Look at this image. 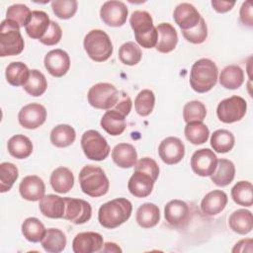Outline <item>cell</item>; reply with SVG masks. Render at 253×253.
Returning <instances> with one entry per match:
<instances>
[{"mask_svg":"<svg viewBox=\"0 0 253 253\" xmlns=\"http://www.w3.org/2000/svg\"><path fill=\"white\" fill-rule=\"evenodd\" d=\"M120 92L111 83H97L93 85L87 94L89 104L100 110H110L115 107L120 98Z\"/></svg>","mask_w":253,"mask_h":253,"instance_id":"52a82bcc","label":"cell"},{"mask_svg":"<svg viewBox=\"0 0 253 253\" xmlns=\"http://www.w3.org/2000/svg\"><path fill=\"white\" fill-rule=\"evenodd\" d=\"M128 10L122 1H107L100 10L101 20L110 27H121L126 22Z\"/></svg>","mask_w":253,"mask_h":253,"instance_id":"4fadbf2b","label":"cell"},{"mask_svg":"<svg viewBox=\"0 0 253 253\" xmlns=\"http://www.w3.org/2000/svg\"><path fill=\"white\" fill-rule=\"evenodd\" d=\"M227 195L221 190L208 193L201 202V211L205 215L213 216L221 212L227 204Z\"/></svg>","mask_w":253,"mask_h":253,"instance_id":"44dd1931","label":"cell"},{"mask_svg":"<svg viewBox=\"0 0 253 253\" xmlns=\"http://www.w3.org/2000/svg\"><path fill=\"white\" fill-rule=\"evenodd\" d=\"M18 177L17 166L10 162H2L0 164V192L5 193L11 190Z\"/></svg>","mask_w":253,"mask_h":253,"instance_id":"7bdbcfd3","label":"cell"},{"mask_svg":"<svg viewBox=\"0 0 253 253\" xmlns=\"http://www.w3.org/2000/svg\"><path fill=\"white\" fill-rule=\"evenodd\" d=\"M173 18L182 31H188L194 29L199 24L202 17L195 6L183 2L177 5L174 9Z\"/></svg>","mask_w":253,"mask_h":253,"instance_id":"e0dca14e","label":"cell"},{"mask_svg":"<svg viewBox=\"0 0 253 253\" xmlns=\"http://www.w3.org/2000/svg\"><path fill=\"white\" fill-rule=\"evenodd\" d=\"M20 195L27 201H40L45 192V185L42 178L37 175H29L22 179L19 186Z\"/></svg>","mask_w":253,"mask_h":253,"instance_id":"d6986e66","label":"cell"},{"mask_svg":"<svg viewBox=\"0 0 253 253\" xmlns=\"http://www.w3.org/2000/svg\"><path fill=\"white\" fill-rule=\"evenodd\" d=\"M45 231L43 223L37 217H28L22 223V233L30 242L37 243L42 241Z\"/></svg>","mask_w":253,"mask_h":253,"instance_id":"d590c367","label":"cell"},{"mask_svg":"<svg viewBox=\"0 0 253 253\" xmlns=\"http://www.w3.org/2000/svg\"><path fill=\"white\" fill-rule=\"evenodd\" d=\"M100 125L102 128L109 134L113 136L120 135L126 127V116L117 110L110 109L103 115Z\"/></svg>","mask_w":253,"mask_h":253,"instance_id":"d4e9b609","label":"cell"},{"mask_svg":"<svg viewBox=\"0 0 253 253\" xmlns=\"http://www.w3.org/2000/svg\"><path fill=\"white\" fill-rule=\"evenodd\" d=\"M235 176V166L232 161L228 159H218L214 172L211 175V179L218 187H225L229 185Z\"/></svg>","mask_w":253,"mask_h":253,"instance_id":"f1b7e54d","label":"cell"},{"mask_svg":"<svg viewBox=\"0 0 253 253\" xmlns=\"http://www.w3.org/2000/svg\"><path fill=\"white\" fill-rule=\"evenodd\" d=\"M31 10L27 5L24 4H13L8 7L6 11V19L11 20L18 24L20 28L26 27L30 18H31Z\"/></svg>","mask_w":253,"mask_h":253,"instance_id":"f6af8a7d","label":"cell"},{"mask_svg":"<svg viewBox=\"0 0 253 253\" xmlns=\"http://www.w3.org/2000/svg\"><path fill=\"white\" fill-rule=\"evenodd\" d=\"M206 116L207 109L201 101H190L183 108V119L186 123L203 122Z\"/></svg>","mask_w":253,"mask_h":253,"instance_id":"ee69618b","label":"cell"},{"mask_svg":"<svg viewBox=\"0 0 253 253\" xmlns=\"http://www.w3.org/2000/svg\"><path fill=\"white\" fill-rule=\"evenodd\" d=\"M101 252H122V249L114 242H106L103 245Z\"/></svg>","mask_w":253,"mask_h":253,"instance_id":"11a10c76","label":"cell"},{"mask_svg":"<svg viewBox=\"0 0 253 253\" xmlns=\"http://www.w3.org/2000/svg\"><path fill=\"white\" fill-rule=\"evenodd\" d=\"M65 211L63 218L74 224H82L87 222L92 215V208L90 204L82 199L64 198Z\"/></svg>","mask_w":253,"mask_h":253,"instance_id":"7c38bea8","label":"cell"},{"mask_svg":"<svg viewBox=\"0 0 253 253\" xmlns=\"http://www.w3.org/2000/svg\"><path fill=\"white\" fill-rule=\"evenodd\" d=\"M158 153L164 163L168 165L177 164L185 156V145L180 138L168 136L160 142Z\"/></svg>","mask_w":253,"mask_h":253,"instance_id":"9a60e30c","label":"cell"},{"mask_svg":"<svg viewBox=\"0 0 253 253\" xmlns=\"http://www.w3.org/2000/svg\"><path fill=\"white\" fill-rule=\"evenodd\" d=\"M129 24L134 33L137 43L144 48H152L157 43L158 34L156 27L153 25L151 15L146 11H134L130 18Z\"/></svg>","mask_w":253,"mask_h":253,"instance_id":"3957f363","label":"cell"},{"mask_svg":"<svg viewBox=\"0 0 253 253\" xmlns=\"http://www.w3.org/2000/svg\"><path fill=\"white\" fill-rule=\"evenodd\" d=\"M183 37L190 42L198 44L206 41L208 37V27L204 18H201L199 24L191 30L182 31Z\"/></svg>","mask_w":253,"mask_h":253,"instance_id":"7dc6e473","label":"cell"},{"mask_svg":"<svg viewBox=\"0 0 253 253\" xmlns=\"http://www.w3.org/2000/svg\"><path fill=\"white\" fill-rule=\"evenodd\" d=\"M191 211L188 204L181 200H172L164 208L167 223L175 228H184L190 221Z\"/></svg>","mask_w":253,"mask_h":253,"instance_id":"30bf717a","label":"cell"},{"mask_svg":"<svg viewBox=\"0 0 253 253\" xmlns=\"http://www.w3.org/2000/svg\"><path fill=\"white\" fill-rule=\"evenodd\" d=\"M215 153L210 148H201L196 150L191 157V168L199 176H211L217 164Z\"/></svg>","mask_w":253,"mask_h":253,"instance_id":"8fae6325","label":"cell"},{"mask_svg":"<svg viewBox=\"0 0 253 253\" xmlns=\"http://www.w3.org/2000/svg\"><path fill=\"white\" fill-rule=\"evenodd\" d=\"M43 62L47 72L54 77H62L70 68L69 55L60 48L48 51L44 56Z\"/></svg>","mask_w":253,"mask_h":253,"instance_id":"2e32d148","label":"cell"},{"mask_svg":"<svg viewBox=\"0 0 253 253\" xmlns=\"http://www.w3.org/2000/svg\"><path fill=\"white\" fill-rule=\"evenodd\" d=\"M25 46L20 27L15 22L5 19L0 27V56L20 54Z\"/></svg>","mask_w":253,"mask_h":253,"instance_id":"8992f818","label":"cell"},{"mask_svg":"<svg viewBox=\"0 0 253 253\" xmlns=\"http://www.w3.org/2000/svg\"><path fill=\"white\" fill-rule=\"evenodd\" d=\"M8 152L17 159H25L33 152V143L29 137L24 134L13 135L7 143Z\"/></svg>","mask_w":253,"mask_h":253,"instance_id":"1f68e13d","label":"cell"},{"mask_svg":"<svg viewBox=\"0 0 253 253\" xmlns=\"http://www.w3.org/2000/svg\"><path fill=\"white\" fill-rule=\"evenodd\" d=\"M113 161L121 168H130L137 161V152L130 143H119L112 150Z\"/></svg>","mask_w":253,"mask_h":253,"instance_id":"484cf974","label":"cell"},{"mask_svg":"<svg viewBox=\"0 0 253 253\" xmlns=\"http://www.w3.org/2000/svg\"><path fill=\"white\" fill-rule=\"evenodd\" d=\"M231 198L239 206L251 207L253 204V186L249 181H239L231 189Z\"/></svg>","mask_w":253,"mask_h":253,"instance_id":"f35d334b","label":"cell"},{"mask_svg":"<svg viewBox=\"0 0 253 253\" xmlns=\"http://www.w3.org/2000/svg\"><path fill=\"white\" fill-rule=\"evenodd\" d=\"M24 90L33 97L42 96L46 88L47 82L44 75L38 69H32L30 71V76L27 83L23 86Z\"/></svg>","mask_w":253,"mask_h":253,"instance_id":"ab89813d","label":"cell"},{"mask_svg":"<svg viewBox=\"0 0 253 253\" xmlns=\"http://www.w3.org/2000/svg\"><path fill=\"white\" fill-rule=\"evenodd\" d=\"M50 20L48 15L43 11L35 10L32 11L31 18L26 25L25 30L30 38L40 41L48 30Z\"/></svg>","mask_w":253,"mask_h":253,"instance_id":"603a6c76","label":"cell"},{"mask_svg":"<svg viewBox=\"0 0 253 253\" xmlns=\"http://www.w3.org/2000/svg\"><path fill=\"white\" fill-rule=\"evenodd\" d=\"M232 252H252V239H242L238 241L232 249Z\"/></svg>","mask_w":253,"mask_h":253,"instance_id":"db71d44e","label":"cell"},{"mask_svg":"<svg viewBox=\"0 0 253 253\" xmlns=\"http://www.w3.org/2000/svg\"><path fill=\"white\" fill-rule=\"evenodd\" d=\"M155 105V96L153 91L149 89L141 90L135 100H134V108L136 113L141 117H146L151 114Z\"/></svg>","mask_w":253,"mask_h":253,"instance_id":"b9f144b4","label":"cell"},{"mask_svg":"<svg viewBox=\"0 0 253 253\" xmlns=\"http://www.w3.org/2000/svg\"><path fill=\"white\" fill-rule=\"evenodd\" d=\"M131 106H132V103L129 96L126 92L121 91L119 101L117 102V104L113 109L119 111L120 113H122L124 116L126 117L131 110Z\"/></svg>","mask_w":253,"mask_h":253,"instance_id":"f907efd6","label":"cell"},{"mask_svg":"<svg viewBox=\"0 0 253 253\" xmlns=\"http://www.w3.org/2000/svg\"><path fill=\"white\" fill-rule=\"evenodd\" d=\"M217 75L218 70L215 63L209 58H201L192 65L190 85L194 91L206 93L215 86Z\"/></svg>","mask_w":253,"mask_h":253,"instance_id":"7a4b0ae2","label":"cell"},{"mask_svg":"<svg viewBox=\"0 0 253 253\" xmlns=\"http://www.w3.org/2000/svg\"><path fill=\"white\" fill-rule=\"evenodd\" d=\"M103 237L94 231L80 232L72 241V250L75 253L100 252L103 247Z\"/></svg>","mask_w":253,"mask_h":253,"instance_id":"ac0fdd59","label":"cell"},{"mask_svg":"<svg viewBox=\"0 0 253 253\" xmlns=\"http://www.w3.org/2000/svg\"><path fill=\"white\" fill-rule=\"evenodd\" d=\"M154 182L155 181L148 174L139 170H134L128 180L127 188L132 196L136 198H145L151 194Z\"/></svg>","mask_w":253,"mask_h":253,"instance_id":"ffe728a7","label":"cell"},{"mask_svg":"<svg viewBox=\"0 0 253 253\" xmlns=\"http://www.w3.org/2000/svg\"><path fill=\"white\" fill-rule=\"evenodd\" d=\"M134 166H135L134 170L142 171V172L148 174L149 176H151V178L154 181L157 180V178L159 176V166L154 159L149 158V157H143V158L139 159L138 161H136Z\"/></svg>","mask_w":253,"mask_h":253,"instance_id":"c3c4849f","label":"cell"},{"mask_svg":"<svg viewBox=\"0 0 253 253\" xmlns=\"http://www.w3.org/2000/svg\"><path fill=\"white\" fill-rule=\"evenodd\" d=\"M79 184L84 194L98 198L108 193L110 182L104 170L95 165L84 166L79 173Z\"/></svg>","mask_w":253,"mask_h":253,"instance_id":"277c9868","label":"cell"},{"mask_svg":"<svg viewBox=\"0 0 253 253\" xmlns=\"http://www.w3.org/2000/svg\"><path fill=\"white\" fill-rule=\"evenodd\" d=\"M142 56L140 47L133 42H126L123 43L119 49V58L122 63L132 66L137 64Z\"/></svg>","mask_w":253,"mask_h":253,"instance_id":"60d3db41","label":"cell"},{"mask_svg":"<svg viewBox=\"0 0 253 253\" xmlns=\"http://www.w3.org/2000/svg\"><path fill=\"white\" fill-rule=\"evenodd\" d=\"M66 236L58 228L46 229L41 243L44 251L49 253H59L64 250L66 246Z\"/></svg>","mask_w":253,"mask_h":253,"instance_id":"4dcf8cb0","label":"cell"},{"mask_svg":"<svg viewBox=\"0 0 253 253\" xmlns=\"http://www.w3.org/2000/svg\"><path fill=\"white\" fill-rule=\"evenodd\" d=\"M81 147L85 156L95 161L106 159L111 151L106 138L95 129L86 130L82 134Z\"/></svg>","mask_w":253,"mask_h":253,"instance_id":"ba28073f","label":"cell"},{"mask_svg":"<svg viewBox=\"0 0 253 253\" xmlns=\"http://www.w3.org/2000/svg\"><path fill=\"white\" fill-rule=\"evenodd\" d=\"M229 227L236 233L245 235L249 233L253 228L252 212L245 209H239L234 211L228 219Z\"/></svg>","mask_w":253,"mask_h":253,"instance_id":"83f0119b","label":"cell"},{"mask_svg":"<svg viewBox=\"0 0 253 253\" xmlns=\"http://www.w3.org/2000/svg\"><path fill=\"white\" fill-rule=\"evenodd\" d=\"M156 30L158 34L156 49L161 53L172 51L178 42V35L175 28L169 23H161L156 27Z\"/></svg>","mask_w":253,"mask_h":253,"instance_id":"7402d4cb","label":"cell"},{"mask_svg":"<svg viewBox=\"0 0 253 253\" xmlns=\"http://www.w3.org/2000/svg\"><path fill=\"white\" fill-rule=\"evenodd\" d=\"M76 138L75 129L69 125H58L50 131V142L56 147H67Z\"/></svg>","mask_w":253,"mask_h":253,"instance_id":"e575fe53","label":"cell"},{"mask_svg":"<svg viewBox=\"0 0 253 253\" xmlns=\"http://www.w3.org/2000/svg\"><path fill=\"white\" fill-rule=\"evenodd\" d=\"M135 219L142 228L154 227L160 219L159 208L155 204L144 203L137 209Z\"/></svg>","mask_w":253,"mask_h":253,"instance_id":"f546056e","label":"cell"},{"mask_svg":"<svg viewBox=\"0 0 253 253\" xmlns=\"http://www.w3.org/2000/svg\"><path fill=\"white\" fill-rule=\"evenodd\" d=\"M184 133L188 141L198 145L207 142L210 135V130L203 122H191L187 123Z\"/></svg>","mask_w":253,"mask_h":253,"instance_id":"74e56055","label":"cell"},{"mask_svg":"<svg viewBox=\"0 0 253 253\" xmlns=\"http://www.w3.org/2000/svg\"><path fill=\"white\" fill-rule=\"evenodd\" d=\"M49 181L52 189L55 192L59 194H64L69 192L73 188L74 176L70 169L60 166L52 171Z\"/></svg>","mask_w":253,"mask_h":253,"instance_id":"4316f807","label":"cell"},{"mask_svg":"<svg viewBox=\"0 0 253 253\" xmlns=\"http://www.w3.org/2000/svg\"><path fill=\"white\" fill-rule=\"evenodd\" d=\"M240 21L243 25L247 27L253 26V16H252V2L246 1L243 2L241 8H240Z\"/></svg>","mask_w":253,"mask_h":253,"instance_id":"816d5d0a","label":"cell"},{"mask_svg":"<svg viewBox=\"0 0 253 253\" xmlns=\"http://www.w3.org/2000/svg\"><path fill=\"white\" fill-rule=\"evenodd\" d=\"M244 82V72L238 65L225 66L219 75V84L229 90L239 88Z\"/></svg>","mask_w":253,"mask_h":253,"instance_id":"d6a6232c","label":"cell"},{"mask_svg":"<svg viewBox=\"0 0 253 253\" xmlns=\"http://www.w3.org/2000/svg\"><path fill=\"white\" fill-rule=\"evenodd\" d=\"M84 49L88 56L97 62H103L113 53V43L108 34L102 30H92L84 38Z\"/></svg>","mask_w":253,"mask_h":253,"instance_id":"5b68a950","label":"cell"},{"mask_svg":"<svg viewBox=\"0 0 253 253\" xmlns=\"http://www.w3.org/2000/svg\"><path fill=\"white\" fill-rule=\"evenodd\" d=\"M41 212L49 218H63L65 211V200L56 195H46L40 200Z\"/></svg>","mask_w":253,"mask_h":253,"instance_id":"cb8c5ba5","label":"cell"},{"mask_svg":"<svg viewBox=\"0 0 253 253\" xmlns=\"http://www.w3.org/2000/svg\"><path fill=\"white\" fill-rule=\"evenodd\" d=\"M46 120V109L38 103H31L24 106L19 114V124L27 129H36Z\"/></svg>","mask_w":253,"mask_h":253,"instance_id":"5bb4252c","label":"cell"},{"mask_svg":"<svg viewBox=\"0 0 253 253\" xmlns=\"http://www.w3.org/2000/svg\"><path fill=\"white\" fill-rule=\"evenodd\" d=\"M132 205L125 198H118L103 204L98 211V220L106 228H116L125 223L131 215Z\"/></svg>","mask_w":253,"mask_h":253,"instance_id":"6da1fadb","label":"cell"},{"mask_svg":"<svg viewBox=\"0 0 253 253\" xmlns=\"http://www.w3.org/2000/svg\"><path fill=\"white\" fill-rule=\"evenodd\" d=\"M62 37V30L58 23L50 21V25L44 36L40 40L42 44L45 45H54L59 42Z\"/></svg>","mask_w":253,"mask_h":253,"instance_id":"681fc988","label":"cell"},{"mask_svg":"<svg viewBox=\"0 0 253 253\" xmlns=\"http://www.w3.org/2000/svg\"><path fill=\"white\" fill-rule=\"evenodd\" d=\"M235 143L234 135L227 129H217L211 136V145L218 153L230 151Z\"/></svg>","mask_w":253,"mask_h":253,"instance_id":"8d00e7d4","label":"cell"},{"mask_svg":"<svg viewBox=\"0 0 253 253\" xmlns=\"http://www.w3.org/2000/svg\"><path fill=\"white\" fill-rule=\"evenodd\" d=\"M235 5L234 1H218V0H212L211 6L212 8L218 12V13H225L232 9V7Z\"/></svg>","mask_w":253,"mask_h":253,"instance_id":"f5cc1de1","label":"cell"},{"mask_svg":"<svg viewBox=\"0 0 253 253\" xmlns=\"http://www.w3.org/2000/svg\"><path fill=\"white\" fill-rule=\"evenodd\" d=\"M247 103L240 96H231L222 100L216 108V115L220 122L232 124L240 121L246 114Z\"/></svg>","mask_w":253,"mask_h":253,"instance_id":"9c48e42d","label":"cell"},{"mask_svg":"<svg viewBox=\"0 0 253 253\" xmlns=\"http://www.w3.org/2000/svg\"><path fill=\"white\" fill-rule=\"evenodd\" d=\"M30 71L28 66L21 61L11 62L6 67V80L12 86H24L29 79Z\"/></svg>","mask_w":253,"mask_h":253,"instance_id":"836d02e7","label":"cell"},{"mask_svg":"<svg viewBox=\"0 0 253 253\" xmlns=\"http://www.w3.org/2000/svg\"><path fill=\"white\" fill-rule=\"evenodd\" d=\"M78 7L76 0H56L51 2V8L53 13L59 19L67 20L72 18Z\"/></svg>","mask_w":253,"mask_h":253,"instance_id":"bcb514c9","label":"cell"}]
</instances>
